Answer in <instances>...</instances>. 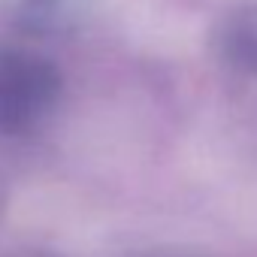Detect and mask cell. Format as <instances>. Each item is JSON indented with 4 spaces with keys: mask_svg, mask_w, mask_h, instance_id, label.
I'll return each instance as SVG.
<instances>
[{
    "mask_svg": "<svg viewBox=\"0 0 257 257\" xmlns=\"http://www.w3.org/2000/svg\"><path fill=\"white\" fill-rule=\"evenodd\" d=\"M52 91L49 70L37 61L10 58L0 64V124H19L46 103Z\"/></svg>",
    "mask_w": 257,
    "mask_h": 257,
    "instance_id": "1",
    "label": "cell"
}]
</instances>
